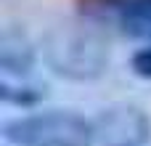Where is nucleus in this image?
<instances>
[{"instance_id": "7ed1b4c3", "label": "nucleus", "mask_w": 151, "mask_h": 146, "mask_svg": "<svg viewBox=\"0 0 151 146\" xmlns=\"http://www.w3.org/2000/svg\"><path fill=\"white\" fill-rule=\"evenodd\" d=\"M85 19L151 43V0H80Z\"/></svg>"}, {"instance_id": "39448f33", "label": "nucleus", "mask_w": 151, "mask_h": 146, "mask_svg": "<svg viewBox=\"0 0 151 146\" xmlns=\"http://www.w3.org/2000/svg\"><path fill=\"white\" fill-rule=\"evenodd\" d=\"M35 64V51L21 32L5 29L0 37V66L13 74H27Z\"/></svg>"}, {"instance_id": "20e7f679", "label": "nucleus", "mask_w": 151, "mask_h": 146, "mask_svg": "<svg viewBox=\"0 0 151 146\" xmlns=\"http://www.w3.org/2000/svg\"><path fill=\"white\" fill-rule=\"evenodd\" d=\"M96 144L101 146H143L151 136V120L138 106H109L96 120Z\"/></svg>"}, {"instance_id": "f03ea898", "label": "nucleus", "mask_w": 151, "mask_h": 146, "mask_svg": "<svg viewBox=\"0 0 151 146\" xmlns=\"http://www.w3.org/2000/svg\"><path fill=\"white\" fill-rule=\"evenodd\" d=\"M3 136L13 146H93L96 125L74 112H40L5 122Z\"/></svg>"}, {"instance_id": "f257e3e1", "label": "nucleus", "mask_w": 151, "mask_h": 146, "mask_svg": "<svg viewBox=\"0 0 151 146\" xmlns=\"http://www.w3.org/2000/svg\"><path fill=\"white\" fill-rule=\"evenodd\" d=\"M48 66L66 80H93L101 77L109 64L106 43L82 27H58L45 40Z\"/></svg>"}, {"instance_id": "423d86ee", "label": "nucleus", "mask_w": 151, "mask_h": 146, "mask_svg": "<svg viewBox=\"0 0 151 146\" xmlns=\"http://www.w3.org/2000/svg\"><path fill=\"white\" fill-rule=\"evenodd\" d=\"M133 72L143 80H151V48H141L138 53H133V61H130Z\"/></svg>"}]
</instances>
